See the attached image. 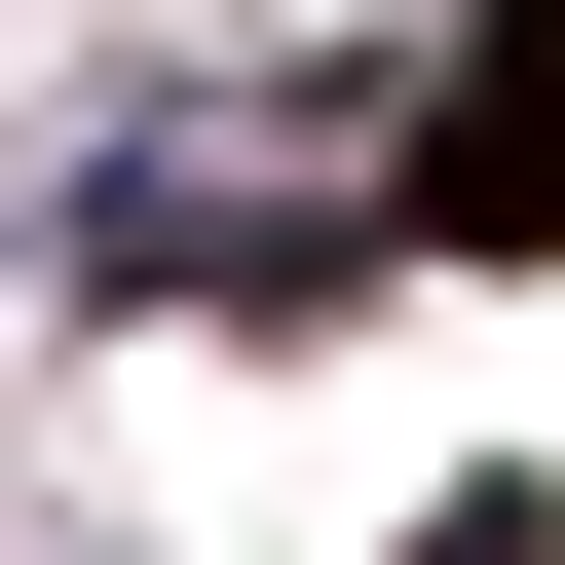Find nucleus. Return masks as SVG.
<instances>
[{
	"label": "nucleus",
	"instance_id": "1",
	"mask_svg": "<svg viewBox=\"0 0 565 565\" xmlns=\"http://www.w3.org/2000/svg\"><path fill=\"white\" fill-rule=\"evenodd\" d=\"M415 226H452V264H527V226H565V0H490V39L415 76Z\"/></svg>",
	"mask_w": 565,
	"mask_h": 565
}]
</instances>
